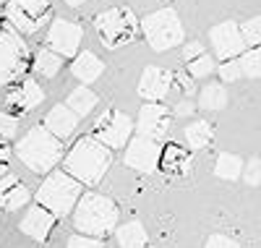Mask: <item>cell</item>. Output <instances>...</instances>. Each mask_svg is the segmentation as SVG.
I'll return each mask as SVG.
<instances>
[{
	"instance_id": "6da1fadb",
	"label": "cell",
	"mask_w": 261,
	"mask_h": 248,
	"mask_svg": "<svg viewBox=\"0 0 261 248\" xmlns=\"http://www.w3.org/2000/svg\"><path fill=\"white\" fill-rule=\"evenodd\" d=\"M113 167V149H107L92 136H81L63 154V170L81 186H97Z\"/></svg>"
},
{
	"instance_id": "7a4b0ae2",
	"label": "cell",
	"mask_w": 261,
	"mask_h": 248,
	"mask_svg": "<svg viewBox=\"0 0 261 248\" xmlns=\"http://www.w3.org/2000/svg\"><path fill=\"white\" fill-rule=\"evenodd\" d=\"M73 228L79 235H89V238H105L118 228V204L110 196H102L97 191H86L73 207Z\"/></svg>"
},
{
	"instance_id": "3957f363",
	"label": "cell",
	"mask_w": 261,
	"mask_h": 248,
	"mask_svg": "<svg viewBox=\"0 0 261 248\" xmlns=\"http://www.w3.org/2000/svg\"><path fill=\"white\" fill-rule=\"evenodd\" d=\"M63 141L55 139L45 126L29 128L16 144V157L21 160V165L37 175H47L50 170H55L63 162Z\"/></svg>"
},
{
	"instance_id": "277c9868",
	"label": "cell",
	"mask_w": 261,
	"mask_h": 248,
	"mask_svg": "<svg viewBox=\"0 0 261 248\" xmlns=\"http://www.w3.org/2000/svg\"><path fill=\"white\" fill-rule=\"evenodd\" d=\"M81 193H84V186L76 178H71L65 170H50L45 175V180L39 183L34 199L42 209H47L50 214H55L60 219V217H68L73 212Z\"/></svg>"
},
{
	"instance_id": "5b68a950",
	"label": "cell",
	"mask_w": 261,
	"mask_h": 248,
	"mask_svg": "<svg viewBox=\"0 0 261 248\" xmlns=\"http://www.w3.org/2000/svg\"><path fill=\"white\" fill-rule=\"evenodd\" d=\"M32 68L29 44L6 18H0V86L16 84Z\"/></svg>"
},
{
	"instance_id": "8992f818",
	"label": "cell",
	"mask_w": 261,
	"mask_h": 248,
	"mask_svg": "<svg viewBox=\"0 0 261 248\" xmlns=\"http://www.w3.org/2000/svg\"><path fill=\"white\" fill-rule=\"evenodd\" d=\"M94 29L99 42L107 50H120L125 44H130L139 34V18L128 6H115L97 13L94 18Z\"/></svg>"
},
{
	"instance_id": "52a82bcc",
	"label": "cell",
	"mask_w": 261,
	"mask_h": 248,
	"mask_svg": "<svg viewBox=\"0 0 261 248\" xmlns=\"http://www.w3.org/2000/svg\"><path fill=\"white\" fill-rule=\"evenodd\" d=\"M139 29L144 32L149 47L154 53H167L172 47H178V44H183V39H186L183 24L172 8H160V11L146 13L139 21Z\"/></svg>"
},
{
	"instance_id": "ba28073f",
	"label": "cell",
	"mask_w": 261,
	"mask_h": 248,
	"mask_svg": "<svg viewBox=\"0 0 261 248\" xmlns=\"http://www.w3.org/2000/svg\"><path fill=\"white\" fill-rule=\"evenodd\" d=\"M6 21L18 34H37L53 21L50 0H8Z\"/></svg>"
},
{
	"instance_id": "9c48e42d",
	"label": "cell",
	"mask_w": 261,
	"mask_h": 248,
	"mask_svg": "<svg viewBox=\"0 0 261 248\" xmlns=\"http://www.w3.org/2000/svg\"><path fill=\"white\" fill-rule=\"evenodd\" d=\"M130 136H134V120L115 107L99 112L97 120L92 123V139H97L107 149H125Z\"/></svg>"
},
{
	"instance_id": "30bf717a",
	"label": "cell",
	"mask_w": 261,
	"mask_h": 248,
	"mask_svg": "<svg viewBox=\"0 0 261 248\" xmlns=\"http://www.w3.org/2000/svg\"><path fill=\"white\" fill-rule=\"evenodd\" d=\"M81 39H84V27L81 24L68 21V18H55L50 24V29H47L45 47H50L60 58H73L81 47Z\"/></svg>"
},
{
	"instance_id": "8fae6325",
	"label": "cell",
	"mask_w": 261,
	"mask_h": 248,
	"mask_svg": "<svg viewBox=\"0 0 261 248\" xmlns=\"http://www.w3.org/2000/svg\"><path fill=\"white\" fill-rule=\"evenodd\" d=\"M170 126H172V112L160 102H146L139 110L134 131H139V136H146L151 141H162L170 133Z\"/></svg>"
},
{
	"instance_id": "7c38bea8",
	"label": "cell",
	"mask_w": 261,
	"mask_h": 248,
	"mask_svg": "<svg viewBox=\"0 0 261 248\" xmlns=\"http://www.w3.org/2000/svg\"><path fill=\"white\" fill-rule=\"evenodd\" d=\"M160 141H151L146 136H130L128 144H125V157H123V162L130 167V170H136V172H144V175H151L157 170L160 165Z\"/></svg>"
},
{
	"instance_id": "4fadbf2b",
	"label": "cell",
	"mask_w": 261,
	"mask_h": 248,
	"mask_svg": "<svg viewBox=\"0 0 261 248\" xmlns=\"http://www.w3.org/2000/svg\"><path fill=\"white\" fill-rule=\"evenodd\" d=\"M209 42L214 47L217 60H232L246 50V42L241 37V29H238L235 21H222L209 29Z\"/></svg>"
},
{
	"instance_id": "5bb4252c",
	"label": "cell",
	"mask_w": 261,
	"mask_h": 248,
	"mask_svg": "<svg viewBox=\"0 0 261 248\" xmlns=\"http://www.w3.org/2000/svg\"><path fill=\"white\" fill-rule=\"evenodd\" d=\"M45 102V92L34 79H21L11 86V92L6 94V107L11 110V115H27V112L37 110Z\"/></svg>"
},
{
	"instance_id": "9a60e30c",
	"label": "cell",
	"mask_w": 261,
	"mask_h": 248,
	"mask_svg": "<svg viewBox=\"0 0 261 248\" xmlns=\"http://www.w3.org/2000/svg\"><path fill=\"white\" fill-rule=\"evenodd\" d=\"M172 92V73L160 65H146L139 79V94L144 102H162Z\"/></svg>"
},
{
	"instance_id": "2e32d148",
	"label": "cell",
	"mask_w": 261,
	"mask_h": 248,
	"mask_svg": "<svg viewBox=\"0 0 261 248\" xmlns=\"http://www.w3.org/2000/svg\"><path fill=\"white\" fill-rule=\"evenodd\" d=\"M55 222H58L55 214H50L47 209H42L37 204V207H32L24 214V219H21V225H18V230L24 233V235H29L32 240H37V243H45L50 238L53 228H55Z\"/></svg>"
},
{
	"instance_id": "e0dca14e",
	"label": "cell",
	"mask_w": 261,
	"mask_h": 248,
	"mask_svg": "<svg viewBox=\"0 0 261 248\" xmlns=\"http://www.w3.org/2000/svg\"><path fill=\"white\" fill-rule=\"evenodd\" d=\"M191 152L175 141H170L160 149V165L157 170H162L165 175H172V178H180L191 170Z\"/></svg>"
},
{
	"instance_id": "ac0fdd59",
	"label": "cell",
	"mask_w": 261,
	"mask_h": 248,
	"mask_svg": "<svg viewBox=\"0 0 261 248\" xmlns=\"http://www.w3.org/2000/svg\"><path fill=\"white\" fill-rule=\"evenodd\" d=\"M45 126L55 139H60V141H65L71 136V133L76 131V126H79V115L68 107V105H55L47 115H45Z\"/></svg>"
},
{
	"instance_id": "d6986e66",
	"label": "cell",
	"mask_w": 261,
	"mask_h": 248,
	"mask_svg": "<svg viewBox=\"0 0 261 248\" xmlns=\"http://www.w3.org/2000/svg\"><path fill=\"white\" fill-rule=\"evenodd\" d=\"M27 201H29V191L21 183V178H16V175L0 178V209L13 212V209H21Z\"/></svg>"
},
{
	"instance_id": "ffe728a7",
	"label": "cell",
	"mask_w": 261,
	"mask_h": 248,
	"mask_svg": "<svg viewBox=\"0 0 261 248\" xmlns=\"http://www.w3.org/2000/svg\"><path fill=\"white\" fill-rule=\"evenodd\" d=\"M102 71H105V63L92 53V50H79L76 55H73V63H71V73L81 81V84H92V81H97L99 76H102Z\"/></svg>"
},
{
	"instance_id": "44dd1931",
	"label": "cell",
	"mask_w": 261,
	"mask_h": 248,
	"mask_svg": "<svg viewBox=\"0 0 261 248\" xmlns=\"http://www.w3.org/2000/svg\"><path fill=\"white\" fill-rule=\"evenodd\" d=\"M115 238L120 248H146V230L139 219H130L115 228Z\"/></svg>"
},
{
	"instance_id": "7402d4cb",
	"label": "cell",
	"mask_w": 261,
	"mask_h": 248,
	"mask_svg": "<svg viewBox=\"0 0 261 248\" xmlns=\"http://www.w3.org/2000/svg\"><path fill=\"white\" fill-rule=\"evenodd\" d=\"M63 68V58L58 53H53L50 47H39L34 60H32V71L42 79H53L58 76V71Z\"/></svg>"
},
{
	"instance_id": "603a6c76",
	"label": "cell",
	"mask_w": 261,
	"mask_h": 248,
	"mask_svg": "<svg viewBox=\"0 0 261 248\" xmlns=\"http://www.w3.org/2000/svg\"><path fill=\"white\" fill-rule=\"evenodd\" d=\"M183 136H186L191 149H206L214 141V128H212L209 120H193V123L186 126Z\"/></svg>"
},
{
	"instance_id": "cb8c5ba5",
	"label": "cell",
	"mask_w": 261,
	"mask_h": 248,
	"mask_svg": "<svg viewBox=\"0 0 261 248\" xmlns=\"http://www.w3.org/2000/svg\"><path fill=\"white\" fill-rule=\"evenodd\" d=\"M97 94L92 92L89 86H79V89H73V92L68 94V100H65V105H68L79 118H84V115H89V112L97 107Z\"/></svg>"
},
{
	"instance_id": "d4e9b609",
	"label": "cell",
	"mask_w": 261,
	"mask_h": 248,
	"mask_svg": "<svg viewBox=\"0 0 261 248\" xmlns=\"http://www.w3.org/2000/svg\"><path fill=\"white\" fill-rule=\"evenodd\" d=\"M243 172V160L238 154H230V152H222L214 162V175L222 178V180H238Z\"/></svg>"
},
{
	"instance_id": "484cf974",
	"label": "cell",
	"mask_w": 261,
	"mask_h": 248,
	"mask_svg": "<svg viewBox=\"0 0 261 248\" xmlns=\"http://www.w3.org/2000/svg\"><path fill=\"white\" fill-rule=\"evenodd\" d=\"M199 107H204V110H225L227 107L225 84H206L199 92Z\"/></svg>"
},
{
	"instance_id": "4316f807",
	"label": "cell",
	"mask_w": 261,
	"mask_h": 248,
	"mask_svg": "<svg viewBox=\"0 0 261 248\" xmlns=\"http://www.w3.org/2000/svg\"><path fill=\"white\" fill-rule=\"evenodd\" d=\"M243 79H261V47H248L238 55Z\"/></svg>"
},
{
	"instance_id": "83f0119b",
	"label": "cell",
	"mask_w": 261,
	"mask_h": 248,
	"mask_svg": "<svg viewBox=\"0 0 261 248\" xmlns=\"http://www.w3.org/2000/svg\"><path fill=\"white\" fill-rule=\"evenodd\" d=\"M246 47H261V16H251L243 24H238Z\"/></svg>"
},
{
	"instance_id": "f1b7e54d",
	"label": "cell",
	"mask_w": 261,
	"mask_h": 248,
	"mask_svg": "<svg viewBox=\"0 0 261 248\" xmlns=\"http://www.w3.org/2000/svg\"><path fill=\"white\" fill-rule=\"evenodd\" d=\"M214 71H217V65H214V58L209 53L188 60V76L191 79H209Z\"/></svg>"
},
{
	"instance_id": "f546056e",
	"label": "cell",
	"mask_w": 261,
	"mask_h": 248,
	"mask_svg": "<svg viewBox=\"0 0 261 248\" xmlns=\"http://www.w3.org/2000/svg\"><path fill=\"white\" fill-rule=\"evenodd\" d=\"M217 73H220L222 84H235L238 79H243L241 65H238V58H232V60H222L220 65H217Z\"/></svg>"
},
{
	"instance_id": "4dcf8cb0",
	"label": "cell",
	"mask_w": 261,
	"mask_h": 248,
	"mask_svg": "<svg viewBox=\"0 0 261 248\" xmlns=\"http://www.w3.org/2000/svg\"><path fill=\"white\" fill-rule=\"evenodd\" d=\"M243 180L251 186V188H256V186H261V160L258 157H251L248 162H243Z\"/></svg>"
},
{
	"instance_id": "1f68e13d",
	"label": "cell",
	"mask_w": 261,
	"mask_h": 248,
	"mask_svg": "<svg viewBox=\"0 0 261 248\" xmlns=\"http://www.w3.org/2000/svg\"><path fill=\"white\" fill-rule=\"evenodd\" d=\"M18 131V118L16 115H8V112H0V141L8 144Z\"/></svg>"
},
{
	"instance_id": "d6a6232c",
	"label": "cell",
	"mask_w": 261,
	"mask_h": 248,
	"mask_svg": "<svg viewBox=\"0 0 261 248\" xmlns=\"http://www.w3.org/2000/svg\"><path fill=\"white\" fill-rule=\"evenodd\" d=\"M196 79H191L186 71H175L172 73V89H178V92L183 94V97H188L191 100V94L196 92V84H193Z\"/></svg>"
},
{
	"instance_id": "836d02e7",
	"label": "cell",
	"mask_w": 261,
	"mask_h": 248,
	"mask_svg": "<svg viewBox=\"0 0 261 248\" xmlns=\"http://www.w3.org/2000/svg\"><path fill=\"white\" fill-rule=\"evenodd\" d=\"M65 248H105V243L99 238H89V235H71L68 238V245Z\"/></svg>"
},
{
	"instance_id": "e575fe53",
	"label": "cell",
	"mask_w": 261,
	"mask_h": 248,
	"mask_svg": "<svg viewBox=\"0 0 261 248\" xmlns=\"http://www.w3.org/2000/svg\"><path fill=\"white\" fill-rule=\"evenodd\" d=\"M204 248H241V245H238V240H235V238H230V235L214 233V235H209V240H206V245H204Z\"/></svg>"
},
{
	"instance_id": "d590c367",
	"label": "cell",
	"mask_w": 261,
	"mask_h": 248,
	"mask_svg": "<svg viewBox=\"0 0 261 248\" xmlns=\"http://www.w3.org/2000/svg\"><path fill=\"white\" fill-rule=\"evenodd\" d=\"M193 112H196V105H193L191 100H186V97H183L175 107H172V115H175V118H191Z\"/></svg>"
},
{
	"instance_id": "8d00e7d4",
	"label": "cell",
	"mask_w": 261,
	"mask_h": 248,
	"mask_svg": "<svg viewBox=\"0 0 261 248\" xmlns=\"http://www.w3.org/2000/svg\"><path fill=\"white\" fill-rule=\"evenodd\" d=\"M199 55H204V44L201 42H186L183 44V58L186 60H193V58H199Z\"/></svg>"
},
{
	"instance_id": "74e56055",
	"label": "cell",
	"mask_w": 261,
	"mask_h": 248,
	"mask_svg": "<svg viewBox=\"0 0 261 248\" xmlns=\"http://www.w3.org/2000/svg\"><path fill=\"white\" fill-rule=\"evenodd\" d=\"M8 162H11V149H8V144L0 141V175H6Z\"/></svg>"
},
{
	"instance_id": "f35d334b",
	"label": "cell",
	"mask_w": 261,
	"mask_h": 248,
	"mask_svg": "<svg viewBox=\"0 0 261 248\" xmlns=\"http://www.w3.org/2000/svg\"><path fill=\"white\" fill-rule=\"evenodd\" d=\"M63 3H65V6H73V8H76V6H84L86 0H63Z\"/></svg>"
},
{
	"instance_id": "ab89813d",
	"label": "cell",
	"mask_w": 261,
	"mask_h": 248,
	"mask_svg": "<svg viewBox=\"0 0 261 248\" xmlns=\"http://www.w3.org/2000/svg\"><path fill=\"white\" fill-rule=\"evenodd\" d=\"M0 3H3V6H6V3H8V0H0Z\"/></svg>"
}]
</instances>
